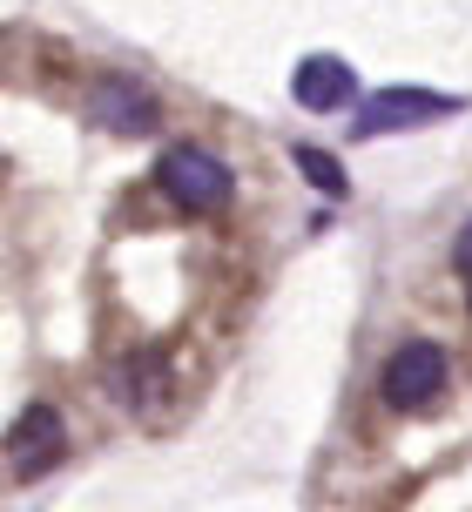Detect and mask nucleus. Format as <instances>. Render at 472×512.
Instances as JSON below:
<instances>
[{"label": "nucleus", "mask_w": 472, "mask_h": 512, "mask_svg": "<svg viewBox=\"0 0 472 512\" xmlns=\"http://www.w3.org/2000/svg\"><path fill=\"white\" fill-rule=\"evenodd\" d=\"M446 371H452L446 351L425 344V337H412V344H398L392 358H385L378 391H385V405H392V411H425L439 391H446Z\"/></svg>", "instance_id": "obj_1"}, {"label": "nucleus", "mask_w": 472, "mask_h": 512, "mask_svg": "<svg viewBox=\"0 0 472 512\" xmlns=\"http://www.w3.org/2000/svg\"><path fill=\"white\" fill-rule=\"evenodd\" d=\"M156 182L176 196L183 209H223L230 203V169L216 162L210 149H196V142H176V149H162V162H156Z\"/></svg>", "instance_id": "obj_2"}, {"label": "nucleus", "mask_w": 472, "mask_h": 512, "mask_svg": "<svg viewBox=\"0 0 472 512\" xmlns=\"http://www.w3.org/2000/svg\"><path fill=\"white\" fill-rule=\"evenodd\" d=\"M459 95H432V88H385V95H371L365 108H358V122H351V135H385V128H425L439 122V115H459Z\"/></svg>", "instance_id": "obj_3"}, {"label": "nucleus", "mask_w": 472, "mask_h": 512, "mask_svg": "<svg viewBox=\"0 0 472 512\" xmlns=\"http://www.w3.org/2000/svg\"><path fill=\"white\" fill-rule=\"evenodd\" d=\"M61 411L54 405H27L21 418H14V432H7V452H14V472L21 479H41L54 459H61Z\"/></svg>", "instance_id": "obj_4"}, {"label": "nucleus", "mask_w": 472, "mask_h": 512, "mask_svg": "<svg viewBox=\"0 0 472 512\" xmlns=\"http://www.w3.org/2000/svg\"><path fill=\"white\" fill-rule=\"evenodd\" d=\"M88 108H95V122H102V128H115V135H149V128L162 122L156 95H149L142 81H122V75L95 81V95H88Z\"/></svg>", "instance_id": "obj_5"}, {"label": "nucleus", "mask_w": 472, "mask_h": 512, "mask_svg": "<svg viewBox=\"0 0 472 512\" xmlns=\"http://www.w3.org/2000/svg\"><path fill=\"white\" fill-rule=\"evenodd\" d=\"M290 95H297V108H311V115H331V108H344L358 95V75H351V61H338V54H304L297 75H290Z\"/></svg>", "instance_id": "obj_6"}, {"label": "nucleus", "mask_w": 472, "mask_h": 512, "mask_svg": "<svg viewBox=\"0 0 472 512\" xmlns=\"http://www.w3.org/2000/svg\"><path fill=\"white\" fill-rule=\"evenodd\" d=\"M290 162H297V176L311 182L317 196H331V203H344V196H351V176H344V169H338V162H331L324 149H311V142H297V149H290Z\"/></svg>", "instance_id": "obj_7"}, {"label": "nucleus", "mask_w": 472, "mask_h": 512, "mask_svg": "<svg viewBox=\"0 0 472 512\" xmlns=\"http://www.w3.org/2000/svg\"><path fill=\"white\" fill-rule=\"evenodd\" d=\"M452 263H459V270H466V277H472V223H466V230H459V243H452Z\"/></svg>", "instance_id": "obj_8"}, {"label": "nucleus", "mask_w": 472, "mask_h": 512, "mask_svg": "<svg viewBox=\"0 0 472 512\" xmlns=\"http://www.w3.org/2000/svg\"><path fill=\"white\" fill-rule=\"evenodd\" d=\"M466 290H472V277H466Z\"/></svg>", "instance_id": "obj_9"}]
</instances>
